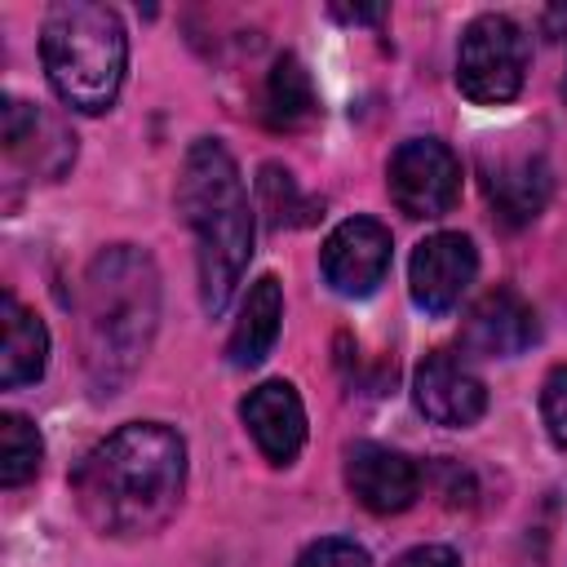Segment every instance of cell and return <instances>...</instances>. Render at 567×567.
Segmentation results:
<instances>
[{
    "instance_id": "obj_10",
    "label": "cell",
    "mask_w": 567,
    "mask_h": 567,
    "mask_svg": "<svg viewBox=\"0 0 567 567\" xmlns=\"http://www.w3.org/2000/svg\"><path fill=\"white\" fill-rule=\"evenodd\" d=\"M346 487L372 514H403L421 496V470L385 443L346 447Z\"/></svg>"
},
{
    "instance_id": "obj_21",
    "label": "cell",
    "mask_w": 567,
    "mask_h": 567,
    "mask_svg": "<svg viewBox=\"0 0 567 567\" xmlns=\"http://www.w3.org/2000/svg\"><path fill=\"white\" fill-rule=\"evenodd\" d=\"M394 567H461V558L452 545H412L394 558Z\"/></svg>"
},
{
    "instance_id": "obj_11",
    "label": "cell",
    "mask_w": 567,
    "mask_h": 567,
    "mask_svg": "<svg viewBox=\"0 0 567 567\" xmlns=\"http://www.w3.org/2000/svg\"><path fill=\"white\" fill-rule=\"evenodd\" d=\"M536 310L514 288L483 292L461 319V346L483 359H514L536 341Z\"/></svg>"
},
{
    "instance_id": "obj_22",
    "label": "cell",
    "mask_w": 567,
    "mask_h": 567,
    "mask_svg": "<svg viewBox=\"0 0 567 567\" xmlns=\"http://www.w3.org/2000/svg\"><path fill=\"white\" fill-rule=\"evenodd\" d=\"M337 18H346V22H381L385 18V4H377V9H332Z\"/></svg>"
},
{
    "instance_id": "obj_18",
    "label": "cell",
    "mask_w": 567,
    "mask_h": 567,
    "mask_svg": "<svg viewBox=\"0 0 567 567\" xmlns=\"http://www.w3.org/2000/svg\"><path fill=\"white\" fill-rule=\"evenodd\" d=\"M540 421L558 452H567V363L549 368L540 381Z\"/></svg>"
},
{
    "instance_id": "obj_4",
    "label": "cell",
    "mask_w": 567,
    "mask_h": 567,
    "mask_svg": "<svg viewBox=\"0 0 567 567\" xmlns=\"http://www.w3.org/2000/svg\"><path fill=\"white\" fill-rule=\"evenodd\" d=\"M40 62L62 106L102 115L115 106L128 71V31L111 4L62 0L44 13Z\"/></svg>"
},
{
    "instance_id": "obj_17",
    "label": "cell",
    "mask_w": 567,
    "mask_h": 567,
    "mask_svg": "<svg viewBox=\"0 0 567 567\" xmlns=\"http://www.w3.org/2000/svg\"><path fill=\"white\" fill-rule=\"evenodd\" d=\"M44 461V439L31 416L22 412H0V487H22L27 478L40 474Z\"/></svg>"
},
{
    "instance_id": "obj_2",
    "label": "cell",
    "mask_w": 567,
    "mask_h": 567,
    "mask_svg": "<svg viewBox=\"0 0 567 567\" xmlns=\"http://www.w3.org/2000/svg\"><path fill=\"white\" fill-rule=\"evenodd\" d=\"M159 328V270L146 248L111 244L80 279V350L93 394H120Z\"/></svg>"
},
{
    "instance_id": "obj_23",
    "label": "cell",
    "mask_w": 567,
    "mask_h": 567,
    "mask_svg": "<svg viewBox=\"0 0 567 567\" xmlns=\"http://www.w3.org/2000/svg\"><path fill=\"white\" fill-rule=\"evenodd\" d=\"M563 89H567V80H563Z\"/></svg>"
},
{
    "instance_id": "obj_3",
    "label": "cell",
    "mask_w": 567,
    "mask_h": 567,
    "mask_svg": "<svg viewBox=\"0 0 567 567\" xmlns=\"http://www.w3.org/2000/svg\"><path fill=\"white\" fill-rule=\"evenodd\" d=\"M177 213L195 235L199 301L221 315L252 261V204L235 155L217 137H195L182 155Z\"/></svg>"
},
{
    "instance_id": "obj_7",
    "label": "cell",
    "mask_w": 567,
    "mask_h": 567,
    "mask_svg": "<svg viewBox=\"0 0 567 567\" xmlns=\"http://www.w3.org/2000/svg\"><path fill=\"white\" fill-rule=\"evenodd\" d=\"M390 230L377 217H346L319 248V270L337 297H372L390 275Z\"/></svg>"
},
{
    "instance_id": "obj_19",
    "label": "cell",
    "mask_w": 567,
    "mask_h": 567,
    "mask_svg": "<svg viewBox=\"0 0 567 567\" xmlns=\"http://www.w3.org/2000/svg\"><path fill=\"white\" fill-rule=\"evenodd\" d=\"M292 567H372V558H368V549H363L359 540H350V536H319V540H310V545L297 554Z\"/></svg>"
},
{
    "instance_id": "obj_5",
    "label": "cell",
    "mask_w": 567,
    "mask_h": 567,
    "mask_svg": "<svg viewBox=\"0 0 567 567\" xmlns=\"http://www.w3.org/2000/svg\"><path fill=\"white\" fill-rule=\"evenodd\" d=\"M532 44L505 13H478L456 44V89L474 106H505L523 93Z\"/></svg>"
},
{
    "instance_id": "obj_15",
    "label": "cell",
    "mask_w": 567,
    "mask_h": 567,
    "mask_svg": "<svg viewBox=\"0 0 567 567\" xmlns=\"http://www.w3.org/2000/svg\"><path fill=\"white\" fill-rule=\"evenodd\" d=\"M0 323H4V354H0V385L18 390L44 377L49 368V328L35 310H27L13 292L0 297Z\"/></svg>"
},
{
    "instance_id": "obj_16",
    "label": "cell",
    "mask_w": 567,
    "mask_h": 567,
    "mask_svg": "<svg viewBox=\"0 0 567 567\" xmlns=\"http://www.w3.org/2000/svg\"><path fill=\"white\" fill-rule=\"evenodd\" d=\"M315 84L297 53H279L266 75V120L275 128H301L315 115Z\"/></svg>"
},
{
    "instance_id": "obj_1",
    "label": "cell",
    "mask_w": 567,
    "mask_h": 567,
    "mask_svg": "<svg viewBox=\"0 0 567 567\" xmlns=\"http://www.w3.org/2000/svg\"><path fill=\"white\" fill-rule=\"evenodd\" d=\"M186 492V439L164 421H128L71 474V496L102 536H155Z\"/></svg>"
},
{
    "instance_id": "obj_12",
    "label": "cell",
    "mask_w": 567,
    "mask_h": 567,
    "mask_svg": "<svg viewBox=\"0 0 567 567\" xmlns=\"http://www.w3.org/2000/svg\"><path fill=\"white\" fill-rule=\"evenodd\" d=\"M239 416L252 434V443L261 447L266 461L275 465H292L306 447V403L297 394L292 381H261L257 390L244 394Z\"/></svg>"
},
{
    "instance_id": "obj_13",
    "label": "cell",
    "mask_w": 567,
    "mask_h": 567,
    "mask_svg": "<svg viewBox=\"0 0 567 567\" xmlns=\"http://www.w3.org/2000/svg\"><path fill=\"white\" fill-rule=\"evenodd\" d=\"M483 186L505 226H527L545 208L554 177L540 155H501L496 164L483 168Z\"/></svg>"
},
{
    "instance_id": "obj_9",
    "label": "cell",
    "mask_w": 567,
    "mask_h": 567,
    "mask_svg": "<svg viewBox=\"0 0 567 567\" xmlns=\"http://www.w3.org/2000/svg\"><path fill=\"white\" fill-rule=\"evenodd\" d=\"M412 403L425 421L465 430L487 412V385L452 350H430L412 372Z\"/></svg>"
},
{
    "instance_id": "obj_8",
    "label": "cell",
    "mask_w": 567,
    "mask_h": 567,
    "mask_svg": "<svg viewBox=\"0 0 567 567\" xmlns=\"http://www.w3.org/2000/svg\"><path fill=\"white\" fill-rule=\"evenodd\" d=\"M478 275V248L470 235L461 230H434L412 248L408 261V288L412 301L425 315H447L461 306V297L470 292Z\"/></svg>"
},
{
    "instance_id": "obj_20",
    "label": "cell",
    "mask_w": 567,
    "mask_h": 567,
    "mask_svg": "<svg viewBox=\"0 0 567 567\" xmlns=\"http://www.w3.org/2000/svg\"><path fill=\"white\" fill-rule=\"evenodd\" d=\"M257 190H261V208L270 213V226L292 221V199H297V186H292V173H288V168L266 164V168H261V177H257Z\"/></svg>"
},
{
    "instance_id": "obj_6",
    "label": "cell",
    "mask_w": 567,
    "mask_h": 567,
    "mask_svg": "<svg viewBox=\"0 0 567 567\" xmlns=\"http://www.w3.org/2000/svg\"><path fill=\"white\" fill-rule=\"evenodd\" d=\"M385 190L403 217H443L461 199V159L439 137H408L385 164Z\"/></svg>"
},
{
    "instance_id": "obj_14",
    "label": "cell",
    "mask_w": 567,
    "mask_h": 567,
    "mask_svg": "<svg viewBox=\"0 0 567 567\" xmlns=\"http://www.w3.org/2000/svg\"><path fill=\"white\" fill-rule=\"evenodd\" d=\"M279 323H284V284L275 275H261L248 284V297L230 328V341H226L230 368H257L275 350Z\"/></svg>"
}]
</instances>
